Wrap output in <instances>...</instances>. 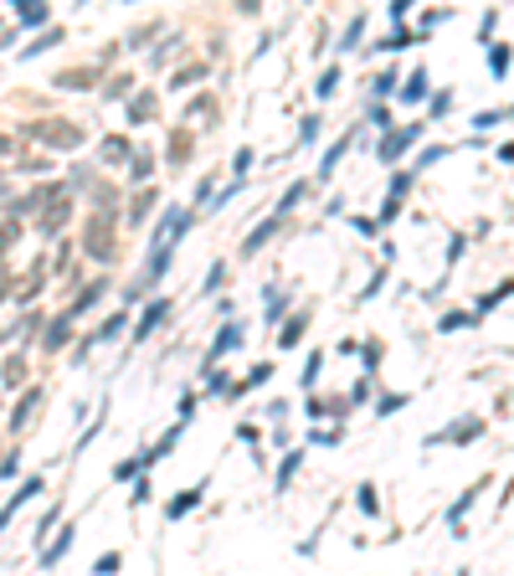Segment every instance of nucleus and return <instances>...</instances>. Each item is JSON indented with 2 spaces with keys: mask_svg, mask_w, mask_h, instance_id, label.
<instances>
[{
  "mask_svg": "<svg viewBox=\"0 0 514 576\" xmlns=\"http://www.w3.org/2000/svg\"><path fill=\"white\" fill-rule=\"evenodd\" d=\"M232 345H242V330H236V324H227V330H221V335H216V345H211V350H206V355H211V360H216V355H227V350H232Z\"/></svg>",
  "mask_w": 514,
  "mask_h": 576,
  "instance_id": "nucleus-6",
  "label": "nucleus"
},
{
  "mask_svg": "<svg viewBox=\"0 0 514 576\" xmlns=\"http://www.w3.org/2000/svg\"><path fill=\"white\" fill-rule=\"evenodd\" d=\"M391 83H396V72H380V77H376V88H371V93H380V98H386V93H396V88H391Z\"/></svg>",
  "mask_w": 514,
  "mask_h": 576,
  "instance_id": "nucleus-16",
  "label": "nucleus"
},
{
  "mask_svg": "<svg viewBox=\"0 0 514 576\" xmlns=\"http://www.w3.org/2000/svg\"><path fill=\"white\" fill-rule=\"evenodd\" d=\"M489 72H494V77L509 72V47H489Z\"/></svg>",
  "mask_w": 514,
  "mask_h": 576,
  "instance_id": "nucleus-11",
  "label": "nucleus"
},
{
  "mask_svg": "<svg viewBox=\"0 0 514 576\" xmlns=\"http://www.w3.org/2000/svg\"><path fill=\"white\" fill-rule=\"evenodd\" d=\"M350 139H355V134H339V139H335V144H329V150H324V165H319V175H329V170L339 165V154L350 150Z\"/></svg>",
  "mask_w": 514,
  "mask_h": 576,
  "instance_id": "nucleus-7",
  "label": "nucleus"
},
{
  "mask_svg": "<svg viewBox=\"0 0 514 576\" xmlns=\"http://www.w3.org/2000/svg\"><path fill=\"white\" fill-rule=\"evenodd\" d=\"M165 314H170V304H165V298H154V304L144 309V319H139V330H134V339H150V335H154V324H160Z\"/></svg>",
  "mask_w": 514,
  "mask_h": 576,
  "instance_id": "nucleus-3",
  "label": "nucleus"
},
{
  "mask_svg": "<svg viewBox=\"0 0 514 576\" xmlns=\"http://www.w3.org/2000/svg\"><path fill=\"white\" fill-rule=\"evenodd\" d=\"M458 576H468V571H458Z\"/></svg>",
  "mask_w": 514,
  "mask_h": 576,
  "instance_id": "nucleus-21",
  "label": "nucleus"
},
{
  "mask_svg": "<svg viewBox=\"0 0 514 576\" xmlns=\"http://www.w3.org/2000/svg\"><path fill=\"white\" fill-rule=\"evenodd\" d=\"M360 31H365V16H355V21H350V31H345V51L360 42Z\"/></svg>",
  "mask_w": 514,
  "mask_h": 576,
  "instance_id": "nucleus-15",
  "label": "nucleus"
},
{
  "mask_svg": "<svg viewBox=\"0 0 514 576\" xmlns=\"http://www.w3.org/2000/svg\"><path fill=\"white\" fill-rule=\"evenodd\" d=\"M268 376H273L268 365H252V376H247V381H242V391H247V386H262V381H268Z\"/></svg>",
  "mask_w": 514,
  "mask_h": 576,
  "instance_id": "nucleus-18",
  "label": "nucleus"
},
{
  "mask_svg": "<svg viewBox=\"0 0 514 576\" xmlns=\"http://www.w3.org/2000/svg\"><path fill=\"white\" fill-rule=\"evenodd\" d=\"M195 499H201V483H195V489H186V494H175V504H170L165 515H170V520H175V515H186V509H191Z\"/></svg>",
  "mask_w": 514,
  "mask_h": 576,
  "instance_id": "nucleus-10",
  "label": "nucleus"
},
{
  "mask_svg": "<svg viewBox=\"0 0 514 576\" xmlns=\"http://www.w3.org/2000/svg\"><path fill=\"white\" fill-rule=\"evenodd\" d=\"M335 88H339V67H329V72L319 77V98H329V93H335Z\"/></svg>",
  "mask_w": 514,
  "mask_h": 576,
  "instance_id": "nucleus-12",
  "label": "nucleus"
},
{
  "mask_svg": "<svg viewBox=\"0 0 514 576\" xmlns=\"http://www.w3.org/2000/svg\"><path fill=\"white\" fill-rule=\"evenodd\" d=\"M421 139V124H412V129H396V134H391L386 144H380V160H396V154L406 150V144H417Z\"/></svg>",
  "mask_w": 514,
  "mask_h": 576,
  "instance_id": "nucleus-2",
  "label": "nucleus"
},
{
  "mask_svg": "<svg viewBox=\"0 0 514 576\" xmlns=\"http://www.w3.org/2000/svg\"><path fill=\"white\" fill-rule=\"evenodd\" d=\"M401 98H406V103H421V98H427V72H421V67H412V77H406V88H401Z\"/></svg>",
  "mask_w": 514,
  "mask_h": 576,
  "instance_id": "nucleus-5",
  "label": "nucleus"
},
{
  "mask_svg": "<svg viewBox=\"0 0 514 576\" xmlns=\"http://www.w3.org/2000/svg\"><path fill=\"white\" fill-rule=\"evenodd\" d=\"M360 509H371V515H376V489H371V483H360Z\"/></svg>",
  "mask_w": 514,
  "mask_h": 576,
  "instance_id": "nucleus-20",
  "label": "nucleus"
},
{
  "mask_svg": "<svg viewBox=\"0 0 514 576\" xmlns=\"http://www.w3.org/2000/svg\"><path fill=\"white\" fill-rule=\"evenodd\" d=\"M294 474H298V453H288V458H283V468H278V483H288Z\"/></svg>",
  "mask_w": 514,
  "mask_h": 576,
  "instance_id": "nucleus-14",
  "label": "nucleus"
},
{
  "mask_svg": "<svg viewBox=\"0 0 514 576\" xmlns=\"http://www.w3.org/2000/svg\"><path fill=\"white\" fill-rule=\"evenodd\" d=\"M36 401H42V391H26V401H21V407H16V417H10V427H26V422H31Z\"/></svg>",
  "mask_w": 514,
  "mask_h": 576,
  "instance_id": "nucleus-9",
  "label": "nucleus"
},
{
  "mask_svg": "<svg viewBox=\"0 0 514 576\" xmlns=\"http://www.w3.org/2000/svg\"><path fill=\"white\" fill-rule=\"evenodd\" d=\"M93 571H98V576H113V571H118V556H113V551H109V556H98V566H93Z\"/></svg>",
  "mask_w": 514,
  "mask_h": 576,
  "instance_id": "nucleus-17",
  "label": "nucleus"
},
{
  "mask_svg": "<svg viewBox=\"0 0 514 576\" xmlns=\"http://www.w3.org/2000/svg\"><path fill=\"white\" fill-rule=\"evenodd\" d=\"M319 381V355H309V365H304V386H314Z\"/></svg>",
  "mask_w": 514,
  "mask_h": 576,
  "instance_id": "nucleus-19",
  "label": "nucleus"
},
{
  "mask_svg": "<svg viewBox=\"0 0 514 576\" xmlns=\"http://www.w3.org/2000/svg\"><path fill=\"white\" fill-rule=\"evenodd\" d=\"M67 545H72V530H62L57 541H51V551H42V566H57V561L67 556Z\"/></svg>",
  "mask_w": 514,
  "mask_h": 576,
  "instance_id": "nucleus-8",
  "label": "nucleus"
},
{
  "mask_svg": "<svg viewBox=\"0 0 514 576\" xmlns=\"http://www.w3.org/2000/svg\"><path fill=\"white\" fill-rule=\"evenodd\" d=\"M118 330H124V314H113V319H109V324H103V330H98V335H93V339H113V335H118Z\"/></svg>",
  "mask_w": 514,
  "mask_h": 576,
  "instance_id": "nucleus-13",
  "label": "nucleus"
},
{
  "mask_svg": "<svg viewBox=\"0 0 514 576\" xmlns=\"http://www.w3.org/2000/svg\"><path fill=\"white\" fill-rule=\"evenodd\" d=\"M278 227H283V216H268V221H262V227L252 232V237H247V242H242V253H257V247H262V242H268V237H273V232H278Z\"/></svg>",
  "mask_w": 514,
  "mask_h": 576,
  "instance_id": "nucleus-4",
  "label": "nucleus"
},
{
  "mask_svg": "<svg viewBox=\"0 0 514 576\" xmlns=\"http://www.w3.org/2000/svg\"><path fill=\"white\" fill-rule=\"evenodd\" d=\"M31 494H42V479H26V483H21V489H16V494H10V499H6V504H0V530H6V525H10V520H16V509H21L26 499H31Z\"/></svg>",
  "mask_w": 514,
  "mask_h": 576,
  "instance_id": "nucleus-1",
  "label": "nucleus"
}]
</instances>
